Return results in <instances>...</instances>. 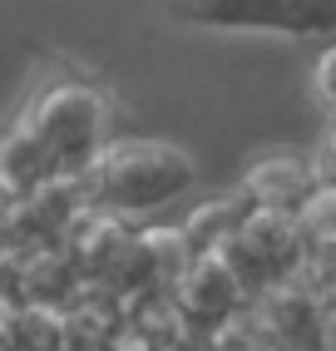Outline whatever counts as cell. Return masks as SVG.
I'll use <instances>...</instances> for the list:
<instances>
[{
    "label": "cell",
    "mask_w": 336,
    "mask_h": 351,
    "mask_svg": "<svg viewBox=\"0 0 336 351\" xmlns=\"http://www.w3.org/2000/svg\"><path fill=\"white\" fill-rule=\"evenodd\" d=\"M94 183L119 208H154V203L178 198L193 183V163H188V154L168 149V144L119 138L94 158Z\"/></svg>",
    "instance_id": "6da1fadb"
},
{
    "label": "cell",
    "mask_w": 336,
    "mask_h": 351,
    "mask_svg": "<svg viewBox=\"0 0 336 351\" xmlns=\"http://www.w3.org/2000/svg\"><path fill=\"white\" fill-rule=\"evenodd\" d=\"M163 10L203 30L336 35V0H163Z\"/></svg>",
    "instance_id": "7a4b0ae2"
},
{
    "label": "cell",
    "mask_w": 336,
    "mask_h": 351,
    "mask_svg": "<svg viewBox=\"0 0 336 351\" xmlns=\"http://www.w3.org/2000/svg\"><path fill=\"white\" fill-rule=\"evenodd\" d=\"M25 129L40 138L55 169H84L104 138V99L89 84H55L25 114Z\"/></svg>",
    "instance_id": "3957f363"
}]
</instances>
